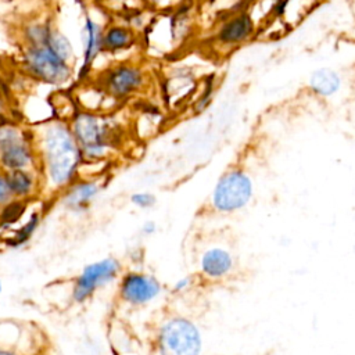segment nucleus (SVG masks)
Here are the masks:
<instances>
[{"mask_svg":"<svg viewBox=\"0 0 355 355\" xmlns=\"http://www.w3.org/2000/svg\"><path fill=\"white\" fill-rule=\"evenodd\" d=\"M82 162L79 144L69 128L62 123H54L44 130L39 165L43 190L62 193L78 179Z\"/></svg>","mask_w":355,"mask_h":355,"instance_id":"obj_1","label":"nucleus"},{"mask_svg":"<svg viewBox=\"0 0 355 355\" xmlns=\"http://www.w3.org/2000/svg\"><path fill=\"white\" fill-rule=\"evenodd\" d=\"M153 347L155 355H198L201 337L186 318L168 316L155 330Z\"/></svg>","mask_w":355,"mask_h":355,"instance_id":"obj_2","label":"nucleus"},{"mask_svg":"<svg viewBox=\"0 0 355 355\" xmlns=\"http://www.w3.org/2000/svg\"><path fill=\"white\" fill-rule=\"evenodd\" d=\"M71 130L79 144L83 162L103 161L108 155L111 132L103 119L86 112L78 114Z\"/></svg>","mask_w":355,"mask_h":355,"instance_id":"obj_3","label":"nucleus"},{"mask_svg":"<svg viewBox=\"0 0 355 355\" xmlns=\"http://www.w3.org/2000/svg\"><path fill=\"white\" fill-rule=\"evenodd\" d=\"M122 273V263L114 257H108L86 265L73 282L72 298L75 302H85L98 288L114 282Z\"/></svg>","mask_w":355,"mask_h":355,"instance_id":"obj_4","label":"nucleus"},{"mask_svg":"<svg viewBox=\"0 0 355 355\" xmlns=\"http://www.w3.org/2000/svg\"><path fill=\"white\" fill-rule=\"evenodd\" d=\"M196 266L194 277L198 283H223L236 272L237 258L225 245L208 244L200 251Z\"/></svg>","mask_w":355,"mask_h":355,"instance_id":"obj_5","label":"nucleus"},{"mask_svg":"<svg viewBox=\"0 0 355 355\" xmlns=\"http://www.w3.org/2000/svg\"><path fill=\"white\" fill-rule=\"evenodd\" d=\"M35 151L24 135L14 126L0 128V169H36Z\"/></svg>","mask_w":355,"mask_h":355,"instance_id":"obj_6","label":"nucleus"},{"mask_svg":"<svg viewBox=\"0 0 355 355\" xmlns=\"http://www.w3.org/2000/svg\"><path fill=\"white\" fill-rule=\"evenodd\" d=\"M159 291L161 284L154 276L135 270L123 273L118 287L119 298L132 306H140L151 302Z\"/></svg>","mask_w":355,"mask_h":355,"instance_id":"obj_7","label":"nucleus"},{"mask_svg":"<svg viewBox=\"0 0 355 355\" xmlns=\"http://www.w3.org/2000/svg\"><path fill=\"white\" fill-rule=\"evenodd\" d=\"M29 69L46 82L60 83L69 76V69L64 58L51 50L49 44L33 46L26 53Z\"/></svg>","mask_w":355,"mask_h":355,"instance_id":"obj_8","label":"nucleus"},{"mask_svg":"<svg viewBox=\"0 0 355 355\" xmlns=\"http://www.w3.org/2000/svg\"><path fill=\"white\" fill-rule=\"evenodd\" d=\"M101 180L100 178L82 179L78 178L73 183H71L61 194L64 205L75 212L85 211L90 207L93 200L101 191Z\"/></svg>","mask_w":355,"mask_h":355,"instance_id":"obj_9","label":"nucleus"},{"mask_svg":"<svg viewBox=\"0 0 355 355\" xmlns=\"http://www.w3.org/2000/svg\"><path fill=\"white\" fill-rule=\"evenodd\" d=\"M7 183L14 198L31 201L43 190L42 175L39 169H12L6 171Z\"/></svg>","mask_w":355,"mask_h":355,"instance_id":"obj_10","label":"nucleus"},{"mask_svg":"<svg viewBox=\"0 0 355 355\" xmlns=\"http://www.w3.org/2000/svg\"><path fill=\"white\" fill-rule=\"evenodd\" d=\"M254 31V22L245 12L237 14L225 22L218 33V39L223 44H240L251 36Z\"/></svg>","mask_w":355,"mask_h":355,"instance_id":"obj_11","label":"nucleus"},{"mask_svg":"<svg viewBox=\"0 0 355 355\" xmlns=\"http://www.w3.org/2000/svg\"><path fill=\"white\" fill-rule=\"evenodd\" d=\"M143 82V75L137 68L119 67L108 78V87L115 96H125L136 90Z\"/></svg>","mask_w":355,"mask_h":355,"instance_id":"obj_12","label":"nucleus"},{"mask_svg":"<svg viewBox=\"0 0 355 355\" xmlns=\"http://www.w3.org/2000/svg\"><path fill=\"white\" fill-rule=\"evenodd\" d=\"M309 83H311V89L315 93L320 96H331L340 87V76L333 69L322 68L312 73Z\"/></svg>","mask_w":355,"mask_h":355,"instance_id":"obj_13","label":"nucleus"},{"mask_svg":"<svg viewBox=\"0 0 355 355\" xmlns=\"http://www.w3.org/2000/svg\"><path fill=\"white\" fill-rule=\"evenodd\" d=\"M40 219H42L40 212H37V211L32 212L29 215V218L19 227H17L10 237H4L3 241L8 247H14V248L26 244L31 240V237L35 234V232L37 230V227L40 225Z\"/></svg>","mask_w":355,"mask_h":355,"instance_id":"obj_14","label":"nucleus"},{"mask_svg":"<svg viewBox=\"0 0 355 355\" xmlns=\"http://www.w3.org/2000/svg\"><path fill=\"white\" fill-rule=\"evenodd\" d=\"M101 29L98 25L92 22L89 18L85 26V61H83V71L96 57L100 46H101Z\"/></svg>","mask_w":355,"mask_h":355,"instance_id":"obj_15","label":"nucleus"},{"mask_svg":"<svg viewBox=\"0 0 355 355\" xmlns=\"http://www.w3.org/2000/svg\"><path fill=\"white\" fill-rule=\"evenodd\" d=\"M28 201L12 198L10 202H7L4 207L0 208V226L12 225L24 215Z\"/></svg>","mask_w":355,"mask_h":355,"instance_id":"obj_16","label":"nucleus"},{"mask_svg":"<svg viewBox=\"0 0 355 355\" xmlns=\"http://www.w3.org/2000/svg\"><path fill=\"white\" fill-rule=\"evenodd\" d=\"M130 40H132V35L129 33V31L121 26H114L105 33L103 43L105 47L111 50H118V49L126 47L130 43Z\"/></svg>","mask_w":355,"mask_h":355,"instance_id":"obj_17","label":"nucleus"},{"mask_svg":"<svg viewBox=\"0 0 355 355\" xmlns=\"http://www.w3.org/2000/svg\"><path fill=\"white\" fill-rule=\"evenodd\" d=\"M47 44L51 47L53 51H55L61 58L67 60L71 55V44L60 33H50Z\"/></svg>","mask_w":355,"mask_h":355,"instance_id":"obj_18","label":"nucleus"},{"mask_svg":"<svg viewBox=\"0 0 355 355\" xmlns=\"http://www.w3.org/2000/svg\"><path fill=\"white\" fill-rule=\"evenodd\" d=\"M32 46H44L49 42L50 37V32L46 26L43 25H36V26H31L26 32Z\"/></svg>","mask_w":355,"mask_h":355,"instance_id":"obj_19","label":"nucleus"},{"mask_svg":"<svg viewBox=\"0 0 355 355\" xmlns=\"http://www.w3.org/2000/svg\"><path fill=\"white\" fill-rule=\"evenodd\" d=\"M12 198L14 197L10 191L7 178H6V172L0 169V208L4 207L7 202H10Z\"/></svg>","mask_w":355,"mask_h":355,"instance_id":"obj_20","label":"nucleus"},{"mask_svg":"<svg viewBox=\"0 0 355 355\" xmlns=\"http://www.w3.org/2000/svg\"><path fill=\"white\" fill-rule=\"evenodd\" d=\"M154 197L150 194V193H136L132 196V202L137 207H141V208H147V207H151L154 204Z\"/></svg>","mask_w":355,"mask_h":355,"instance_id":"obj_21","label":"nucleus"},{"mask_svg":"<svg viewBox=\"0 0 355 355\" xmlns=\"http://www.w3.org/2000/svg\"><path fill=\"white\" fill-rule=\"evenodd\" d=\"M0 355H22V354L18 349L12 348V347L0 345Z\"/></svg>","mask_w":355,"mask_h":355,"instance_id":"obj_22","label":"nucleus"},{"mask_svg":"<svg viewBox=\"0 0 355 355\" xmlns=\"http://www.w3.org/2000/svg\"><path fill=\"white\" fill-rule=\"evenodd\" d=\"M1 290H3V284H1V280H0V293H1Z\"/></svg>","mask_w":355,"mask_h":355,"instance_id":"obj_23","label":"nucleus"},{"mask_svg":"<svg viewBox=\"0 0 355 355\" xmlns=\"http://www.w3.org/2000/svg\"><path fill=\"white\" fill-rule=\"evenodd\" d=\"M35 355H46L44 352H37V354H35Z\"/></svg>","mask_w":355,"mask_h":355,"instance_id":"obj_24","label":"nucleus"},{"mask_svg":"<svg viewBox=\"0 0 355 355\" xmlns=\"http://www.w3.org/2000/svg\"><path fill=\"white\" fill-rule=\"evenodd\" d=\"M1 241H3V237H1V234H0V243H1Z\"/></svg>","mask_w":355,"mask_h":355,"instance_id":"obj_25","label":"nucleus"}]
</instances>
